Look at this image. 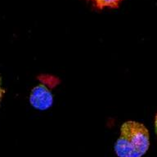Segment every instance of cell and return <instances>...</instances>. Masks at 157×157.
<instances>
[{
  "label": "cell",
  "instance_id": "1",
  "mask_svg": "<svg viewBox=\"0 0 157 157\" xmlns=\"http://www.w3.org/2000/svg\"><path fill=\"white\" fill-rule=\"evenodd\" d=\"M150 146V133L147 127L137 121L127 120L120 126L114 150L118 157H142Z\"/></svg>",
  "mask_w": 157,
  "mask_h": 157
},
{
  "label": "cell",
  "instance_id": "2",
  "mask_svg": "<svg viewBox=\"0 0 157 157\" xmlns=\"http://www.w3.org/2000/svg\"><path fill=\"white\" fill-rule=\"evenodd\" d=\"M52 89L39 82L32 89L29 93V101L30 105L38 110H48L53 105L54 97Z\"/></svg>",
  "mask_w": 157,
  "mask_h": 157
},
{
  "label": "cell",
  "instance_id": "3",
  "mask_svg": "<svg viewBox=\"0 0 157 157\" xmlns=\"http://www.w3.org/2000/svg\"><path fill=\"white\" fill-rule=\"evenodd\" d=\"M93 5V8L98 11H101L105 8L116 9L120 7L124 0H87Z\"/></svg>",
  "mask_w": 157,
  "mask_h": 157
},
{
  "label": "cell",
  "instance_id": "4",
  "mask_svg": "<svg viewBox=\"0 0 157 157\" xmlns=\"http://www.w3.org/2000/svg\"><path fill=\"white\" fill-rule=\"evenodd\" d=\"M40 83H43L53 90L61 83V79L52 74H40L37 76Z\"/></svg>",
  "mask_w": 157,
  "mask_h": 157
},
{
  "label": "cell",
  "instance_id": "5",
  "mask_svg": "<svg viewBox=\"0 0 157 157\" xmlns=\"http://www.w3.org/2000/svg\"><path fill=\"white\" fill-rule=\"evenodd\" d=\"M5 94V90L4 88L2 87V77L0 76V104L2 102V100L3 98V96Z\"/></svg>",
  "mask_w": 157,
  "mask_h": 157
},
{
  "label": "cell",
  "instance_id": "6",
  "mask_svg": "<svg viewBox=\"0 0 157 157\" xmlns=\"http://www.w3.org/2000/svg\"><path fill=\"white\" fill-rule=\"evenodd\" d=\"M154 126H155V134L157 137V113L155 115V119H154Z\"/></svg>",
  "mask_w": 157,
  "mask_h": 157
}]
</instances>
